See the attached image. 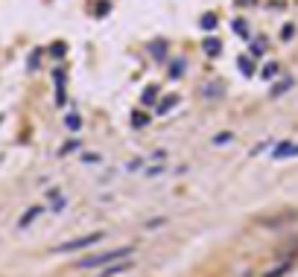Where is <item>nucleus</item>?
I'll use <instances>...</instances> for the list:
<instances>
[{"mask_svg":"<svg viewBox=\"0 0 298 277\" xmlns=\"http://www.w3.org/2000/svg\"><path fill=\"white\" fill-rule=\"evenodd\" d=\"M135 254V245H117V248H108V251H96V254H85L76 260V268H88V271H103V268L131 260Z\"/></svg>","mask_w":298,"mask_h":277,"instance_id":"1","label":"nucleus"},{"mask_svg":"<svg viewBox=\"0 0 298 277\" xmlns=\"http://www.w3.org/2000/svg\"><path fill=\"white\" fill-rule=\"evenodd\" d=\"M106 239V231H96V233H85V236H76V239H68V243H61L53 248V254H79L85 248H94Z\"/></svg>","mask_w":298,"mask_h":277,"instance_id":"2","label":"nucleus"},{"mask_svg":"<svg viewBox=\"0 0 298 277\" xmlns=\"http://www.w3.org/2000/svg\"><path fill=\"white\" fill-rule=\"evenodd\" d=\"M44 204H32V207L26 210L24 216H21V219H18V225H15V228H18V231H26V228H29V225H32V222L38 219V216H41V213H44Z\"/></svg>","mask_w":298,"mask_h":277,"instance_id":"3","label":"nucleus"},{"mask_svg":"<svg viewBox=\"0 0 298 277\" xmlns=\"http://www.w3.org/2000/svg\"><path fill=\"white\" fill-rule=\"evenodd\" d=\"M181 102V96H176V93H173V96H167V99H161V102H158V117H164V114H170V111H173V108H176V105Z\"/></svg>","mask_w":298,"mask_h":277,"instance_id":"4","label":"nucleus"},{"mask_svg":"<svg viewBox=\"0 0 298 277\" xmlns=\"http://www.w3.org/2000/svg\"><path fill=\"white\" fill-rule=\"evenodd\" d=\"M53 79H56V102H64V70H53Z\"/></svg>","mask_w":298,"mask_h":277,"instance_id":"5","label":"nucleus"},{"mask_svg":"<svg viewBox=\"0 0 298 277\" xmlns=\"http://www.w3.org/2000/svg\"><path fill=\"white\" fill-rule=\"evenodd\" d=\"M131 266V260H123V263H114V266H108V268H103L100 271V277H114V274H123L126 268Z\"/></svg>","mask_w":298,"mask_h":277,"instance_id":"6","label":"nucleus"},{"mask_svg":"<svg viewBox=\"0 0 298 277\" xmlns=\"http://www.w3.org/2000/svg\"><path fill=\"white\" fill-rule=\"evenodd\" d=\"M79 146H82V140L73 137V140H64L59 146V158H64V155H71V152H79Z\"/></svg>","mask_w":298,"mask_h":277,"instance_id":"7","label":"nucleus"},{"mask_svg":"<svg viewBox=\"0 0 298 277\" xmlns=\"http://www.w3.org/2000/svg\"><path fill=\"white\" fill-rule=\"evenodd\" d=\"M64 207H68V198H64V196H59V198H53V201H47V210L53 213V216L64 213Z\"/></svg>","mask_w":298,"mask_h":277,"instance_id":"8","label":"nucleus"},{"mask_svg":"<svg viewBox=\"0 0 298 277\" xmlns=\"http://www.w3.org/2000/svg\"><path fill=\"white\" fill-rule=\"evenodd\" d=\"M231 140H234V131H219V134L211 137V146H228Z\"/></svg>","mask_w":298,"mask_h":277,"instance_id":"9","label":"nucleus"},{"mask_svg":"<svg viewBox=\"0 0 298 277\" xmlns=\"http://www.w3.org/2000/svg\"><path fill=\"white\" fill-rule=\"evenodd\" d=\"M149 53H152L158 61H164V58H167V44H161V41H152V44H149Z\"/></svg>","mask_w":298,"mask_h":277,"instance_id":"10","label":"nucleus"},{"mask_svg":"<svg viewBox=\"0 0 298 277\" xmlns=\"http://www.w3.org/2000/svg\"><path fill=\"white\" fill-rule=\"evenodd\" d=\"M79 161H82L85 166H100V163H103V155H100V152H94V155H91V152H85Z\"/></svg>","mask_w":298,"mask_h":277,"instance_id":"11","label":"nucleus"},{"mask_svg":"<svg viewBox=\"0 0 298 277\" xmlns=\"http://www.w3.org/2000/svg\"><path fill=\"white\" fill-rule=\"evenodd\" d=\"M181 76H184V61L176 58V61L170 64V79H181Z\"/></svg>","mask_w":298,"mask_h":277,"instance_id":"12","label":"nucleus"},{"mask_svg":"<svg viewBox=\"0 0 298 277\" xmlns=\"http://www.w3.org/2000/svg\"><path fill=\"white\" fill-rule=\"evenodd\" d=\"M202 50L208 53V56H219V50H222V47H219V41H216V38H208V41L202 44Z\"/></svg>","mask_w":298,"mask_h":277,"instance_id":"13","label":"nucleus"},{"mask_svg":"<svg viewBox=\"0 0 298 277\" xmlns=\"http://www.w3.org/2000/svg\"><path fill=\"white\" fill-rule=\"evenodd\" d=\"M146 123H149V114H143V111H135V114H131V126L135 128H143Z\"/></svg>","mask_w":298,"mask_h":277,"instance_id":"14","label":"nucleus"},{"mask_svg":"<svg viewBox=\"0 0 298 277\" xmlns=\"http://www.w3.org/2000/svg\"><path fill=\"white\" fill-rule=\"evenodd\" d=\"M155 99H158V88H155V85H149V88H146V93H143V102L152 105Z\"/></svg>","mask_w":298,"mask_h":277,"instance_id":"15","label":"nucleus"},{"mask_svg":"<svg viewBox=\"0 0 298 277\" xmlns=\"http://www.w3.org/2000/svg\"><path fill=\"white\" fill-rule=\"evenodd\" d=\"M64 126H68V128H73V131H76V128L82 126V120H79V117H76V114H68V117H64Z\"/></svg>","mask_w":298,"mask_h":277,"instance_id":"16","label":"nucleus"},{"mask_svg":"<svg viewBox=\"0 0 298 277\" xmlns=\"http://www.w3.org/2000/svg\"><path fill=\"white\" fill-rule=\"evenodd\" d=\"M199 23H202V29H214L216 26V15H202V21Z\"/></svg>","mask_w":298,"mask_h":277,"instance_id":"17","label":"nucleus"},{"mask_svg":"<svg viewBox=\"0 0 298 277\" xmlns=\"http://www.w3.org/2000/svg\"><path fill=\"white\" fill-rule=\"evenodd\" d=\"M202 96H219V85H202Z\"/></svg>","mask_w":298,"mask_h":277,"instance_id":"18","label":"nucleus"},{"mask_svg":"<svg viewBox=\"0 0 298 277\" xmlns=\"http://www.w3.org/2000/svg\"><path fill=\"white\" fill-rule=\"evenodd\" d=\"M64 50H68V47L61 44V41H56V47H53L50 53H53V56H56V58H61V56H64Z\"/></svg>","mask_w":298,"mask_h":277,"instance_id":"19","label":"nucleus"},{"mask_svg":"<svg viewBox=\"0 0 298 277\" xmlns=\"http://www.w3.org/2000/svg\"><path fill=\"white\" fill-rule=\"evenodd\" d=\"M275 73H278V64H269V67L263 70V76H275Z\"/></svg>","mask_w":298,"mask_h":277,"instance_id":"20","label":"nucleus"},{"mask_svg":"<svg viewBox=\"0 0 298 277\" xmlns=\"http://www.w3.org/2000/svg\"><path fill=\"white\" fill-rule=\"evenodd\" d=\"M234 29H237L240 35H246V23H243V21H234Z\"/></svg>","mask_w":298,"mask_h":277,"instance_id":"21","label":"nucleus"},{"mask_svg":"<svg viewBox=\"0 0 298 277\" xmlns=\"http://www.w3.org/2000/svg\"><path fill=\"white\" fill-rule=\"evenodd\" d=\"M240 67H243V73H251V64L246 61V58H240Z\"/></svg>","mask_w":298,"mask_h":277,"instance_id":"22","label":"nucleus"},{"mask_svg":"<svg viewBox=\"0 0 298 277\" xmlns=\"http://www.w3.org/2000/svg\"><path fill=\"white\" fill-rule=\"evenodd\" d=\"M0 126H3V114H0Z\"/></svg>","mask_w":298,"mask_h":277,"instance_id":"23","label":"nucleus"}]
</instances>
